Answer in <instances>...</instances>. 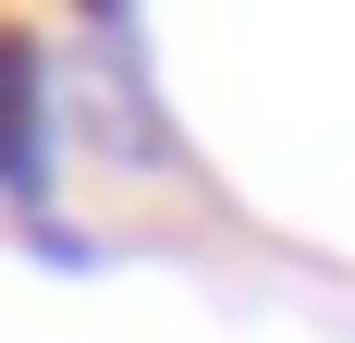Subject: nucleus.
I'll return each instance as SVG.
<instances>
[{"label":"nucleus","instance_id":"1","mask_svg":"<svg viewBox=\"0 0 355 343\" xmlns=\"http://www.w3.org/2000/svg\"><path fill=\"white\" fill-rule=\"evenodd\" d=\"M37 135H49V110H37V49L0 37V184H12V196H37Z\"/></svg>","mask_w":355,"mask_h":343}]
</instances>
